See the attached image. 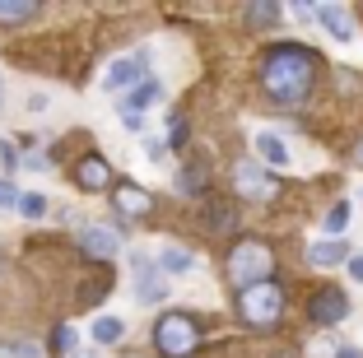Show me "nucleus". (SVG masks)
<instances>
[{
	"label": "nucleus",
	"mask_w": 363,
	"mask_h": 358,
	"mask_svg": "<svg viewBox=\"0 0 363 358\" xmlns=\"http://www.w3.org/2000/svg\"><path fill=\"white\" fill-rule=\"evenodd\" d=\"M317 84V52L298 43H279L261 61V89L275 98L279 107H303Z\"/></svg>",
	"instance_id": "obj_1"
},
{
	"label": "nucleus",
	"mask_w": 363,
	"mask_h": 358,
	"mask_svg": "<svg viewBox=\"0 0 363 358\" xmlns=\"http://www.w3.org/2000/svg\"><path fill=\"white\" fill-rule=\"evenodd\" d=\"M270 274H275V252H270L261 237H242V242H233V252H228V279H233L238 293L252 289V284H266Z\"/></svg>",
	"instance_id": "obj_2"
},
{
	"label": "nucleus",
	"mask_w": 363,
	"mask_h": 358,
	"mask_svg": "<svg viewBox=\"0 0 363 358\" xmlns=\"http://www.w3.org/2000/svg\"><path fill=\"white\" fill-rule=\"evenodd\" d=\"M154 349L163 358H191L201 349V321L186 312H168L159 316V326H154Z\"/></svg>",
	"instance_id": "obj_3"
},
{
	"label": "nucleus",
	"mask_w": 363,
	"mask_h": 358,
	"mask_svg": "<svg viewBox=\"0 0 363 358\" xmlns=\"http://www.w3.org/2000/svg\"><path fill=\"white\" fill-rule=\"evenodd\" d=\"M238 312H242L247 326H257V330L279 326V316H284V289H279L275 279L242 289V293H238Z\"/></svg>",
	"instance_id": "obj_4"
},
{
	"label": "nucleus",
	"mask_w": 363,
	"mask_h": 358,
	"mask_svg": "<svg viewBox=\"0 0 363 358\" xmlns=\"http://www.w3.org/2000/svg\"><path fill=\"white\" fill-rule=\"evenodd\" d=\"M130 279H135V298L145 307H154V303H163V298H168L163 270H159V261H150V256H130Z\"/></svg>",
	"instance_id": "obj_5"
},
{
	"label": "nucleus",
	"mask_w": 363,
	"mask_h": 358,
	"mask_svg": "<svg viewBox=\"0 0 363 358\" xmlns=\"http://www.w3.org/2000/svg\"><path fill=\"white\" fill-rule=\"evenodd\" d=\"M345 316H350L345 289H317V293L308 298V321L312 326H335V321H345Z\"/></svg>",
	"instance_id": "obj_6"
},
{
	"label": "nucleus",
	"mask_w": 363,
	"mask_h": 358,
	"mask_svg": "<svg viewBox=\"0 0 363 358\" xmlns=\"http://www.w3.org/2000/svg\"><path fill=\"white\" fill-rule=\"evenodd\" d=\"M233 186H238V196H247V201H270V196H275V177H270L266 168H257L252 158L233 163Z\"/></svg>",
	"instance_id": "obj_7"
},
{
	"label": "nucleus",
	"mask_w": 363,
	"mask_h": 358,
	"mask_svg": "<svg viewBox=\"0 0 363 358\" xmlns=\"http://www.w3.org/2000/svg\"><path fill=\"white\" fill-rule=\"evenodd\" d=\"M112 210H117L121 219H150L154 196L145 186H135V181H121V186H112Z\"/></svg>",
	"instance_id": "obj_8"
},
{
	"label": "nucleus",
	"mask_w": 363,
	"mask_h": 358,
	"mask_svg": "<svg viewBox=\"0 0 363 358\" xmlns=\"http://www.w3.org/2000/svg\"><path fill=\"white\" fill-rule=\"evenodd\" d=\"M145 79H150V52H135V56H126V61L112 65L103 84L112 89V94H117V89H140Z\"/></svg>",
	"instance_id": "obj_9"
},
{
	"label": "nucleus",
	"mask_w": 363,
	"mask_h": 358,
	"mask_svg": "<svg viewBox=\"0 0 363 358\" xmlns=\"http://www.w3.org/2000/svg\"><path fill=\"white\" fill-rule=\"evenodd\" d=\"M75 177H79L84 191H107L112 181H117V177H112V163H107L103 154H84V158H79V168H75Z\"/></svg>",
	"instance_id": "obj_10"
},
{
	"label": "nucleus",
	"mask_w": 363,
	"mask_h": 358,
	"mask_svg": "<svg viewBox=\"0 0 363 358\" xmlns=\"http://www.w3.org/2000/svg\"><path fill=\"white\" fill-rule=\"evenodd\" d=\"M79 252H84L89 261H112V256H117V233L112 228H84L79 233Z\"/></svg>",
	"instance_id": "obj_11"
},
{
	"label": "nucleus",
	"mask_w": 363,
	"mask_h": 358,
	"mask_svg": "<svg viewBox=\"0 0 363 358\" xmlns=\"http://www.w3.org/2000/svg\"><path fill=\"white\" fill-rule=\"evenodd\" d=\"M317 19L326 23V33H331L335 43H350L354 38V19H350V10H340V5H317Z\"/></svg>",
	"instance_id": "obj_12"
},
{
	"label": "nucleus",
	"mask_w": 363,
	"mask_h": 358,
	"mask_svg": "<svg viewBox=\"0 0 363 358\" xmlns=\"http://www.w3.org/2000/svg\"><path fill=\"white\" fill-rule=\"evenodd\" d=\"M205 228L210 233H233L238 228V210L228 201H210L205 205Z\"/></svg>",
	"instance_id": "obj_13"
},
{
	"label": "nucleus",
	"mask_w": 363,
	"mask_h": 358,
	"mask_svg": "<svg viewBox=\"0 0 363 358\" xmlns=\"http://www.w3.org/2000/svg\"><path fill=\"white\" fill-rule=\"evenodd\" d=\"M252 145H257V154L266 158L270 168H284V163H289V145H284L279 135H270V130H261V135L252 140Z\"/></svg>",
	"instance_id": "obj_14"
},
{
	"label": "nucleus",
	"mask_w": 363,
	"mask_h": 358,
	"mask_svg": "<svg viewBox=\"0 0 363 358\" xmlns=\"http://www.w3.org/2000/svg\"><path fill=\"white\" fill-rule=\"evenodd\" d=\"M308 261H312V265H326V270H331V265L350 261V247L335 242V237H331V242H312V247H308Z\"/></svg>",
	"instance_id": "obj_15"
},
{
	"label": "nucleus",
	"mask_w": 363,
	"mask_h": 358,
	"mask_svg": "<svg viewBox=\"0 0 363 358\" xmlns=\"http://www.w3.org/2000/svg\"><path fill=\"white\" fill-rule=\"evenodd\" d=\"M43 14L38 0H0V23H28Z\"/></svg>",
	"instance_id": "obj_16"
},
{
	"label": "nucleus",
	"mask_w": 363,
	"mask_h": 358,
	"mask_svg": "<svg viewBox=\"0 0 363 358\" xmlns=\"http://www.w3.org/2000/svg\"><path fill=\"white\" fill-rule=\"evenodd\" d=\"M159 94H163L159 79H145L140 89H130V94H126V103H121V107H126V116H140L150 103H159Z\"/></svg>",
	"instance_id": "obj_17"
},
{
	"label": "nucleus",
	"mask_w": 363,
	"mask_h": 358,
	"mask_svg": "<svg viewBox=\"0 0 363 358\" xmlns=\"http://www.w3.org/2000/svg\"><path fill=\"white\" fill-rule=\"evenodd\" d=\"M159 270L163 274H191L196 270V256L182 252V247H163V252H159Z\"/></svg>",
	"instance_id": "obj_18"
},
{
	"label": "nucleus",
	"mask_w": 363,
	"mask_h": 358,
	"mask_svg": "<svg viewBox=\"0 0 363 358\" xmlns=\"http://www.w3.org/2000/svg\"><path fill=\"white\" fill-rule=\"evenodd\" d=\"M205 177H210V168L196 158V163H186V168L177 172V191H182V196H201V191H205Z\"/></svg>",
	"instance_id": "obj_19"
},
{
	"label": "nucleus",
	"mask_w": 363,
	"mask_h": 358,
	"mask_svg": "<svg viewBox=\"0 0 363 358\" xmlns=\"http://www.w3.org/2000/svg\"><path fill=\"white\" fill-rule=\"evenodd\" d=\"M121 335H126V321H121V316H98L94 321V340L98 345H117Z\"/></svg>",
	"instance_id": "obj_20"
},
{
	"label": "nucleus",
	"mask_w": 363,
	"mask_h": 358,
	"mask_svg": "<svg viewBox=\"0 0 363 358\" xmlns=\"http://www.w3.org/2000/svg\"><path fill=\"white\" fill-rule=\"evenodd\" d=\"M321 228L331 233V237H340V233L350 228V201H335V205H331V214L321 219Z\"/></svg>",
	"instance_id": "obj_21"
},
{
	"label": "nucleus",
	"mask_w": 363,
	"mask_h": 358,
	"mask_svg": "<svg viewBox=\"0 0 363 358\" xmlns=\"http://www.w3.org/2000/svg\"><path fill=\"white\" fill-rule=\"evenodd\" d=\"M279 19V5H247V23L252 28H270Z\"/></svg>",
	"instance_id": "obj_22"
},
{
	"label": "nucleus",
	"mask_w": 363,
	"mask_h": 358,
	"mask_svg": "<svg viewBox=\"0 0 363 358\" xmlns=\"http://www.w3.org/2000/svg\"><path fill=\"white\" fill-rule=\"evenodd\" d=\"M52 349H56V354H75V326H56Z\"/></svg>",
	"instance_id": "obj_23"
},
{
	"label": "nucleus",
	"mask_w": 363,
	"mask_h": 358,
	"mask_svg": "<svg viewBox=\"0 0 363 358\" xmlns=\"http://www.w3.org/2000/svg\"><path fill=\"white\" fill-rule=\"evenodd\" d=\"M0 358H43L38 345H0Z\"/></svg>",
	"instance_id": "obj_24"
},
{
	"label": "nucleus",
	"mask_w": 363,
	"mask_h": 358,
	"mask_svg": "<svg viewBox=\"0 0 363 358\" xmlns=\"http://www.w3.org/2000/svg\"><path fill=\"white\" fill-rule=\"evenodd\" d=\"M19 201H23V196L14 191V181H10V177H0V210H10V205H19Z\"/></svg>",
	"instance_id": "obj_25"
},
{
	"label": "nucleus",
	"mask_w": 363,
	"mask_h": 358,
	"mask_svg": "<svg viewBox=\"0 0 363 358\" xmlns=\"http://www.w3.org/2000/svg\"><path fill=\"white\" fill-rule=\"evenodd\" d=\"M145 158H154V163H159V158H168V140L150 135V140H145Z\"/></svg>",
	"instance_id": "obj_26"
},
{
	"label": "nucleus",
	"mask_w": 363,
	"mask_h": 358,
	"mask_svg": "<svg viewBox=\"0 0 363 358\" xmlns=\"http://www.w3.org/2000/svg\"><path fill=\"white\" fill-rule=\"evenodd\" d=\"M19 210L28 214V219H38V214L47 210V201H43V196H23V201H19Z\"/></svg>",
	"instance_id": "obj_27"
},
{
	"label": "nucleus",
	"mask_w": 363,
	"mask_h": 358,
	"mask_svg": "<svg viewBox=\"0 0 363 358\" xmlns=\"http://www.w3.org/2000/svg\"><path fill=\"white\" fill-rule=\"evenodd\" d=\"M168 145H186V121H182V116H172V140Z\"/></svg>",
	"instance_id": "obj_28"
},
{
	"label": "nucleus",
	"mask_w": 363,
	"mask_h": 358,
	"mask_svg": "<svg viewBox=\"0 0 363 358\" xmlns=\"http://www.w3.org/2000/svg\"><path fill=\"white\" fill-rule=\"evenodd\" d=\"M350 274H354V279L363 284V256H350Z\"/></svg>",
	"instance_id": "obj_29"
},
{
	"label": "nucleus",
	"mask_w": 363,
	"mask_h": 358,
	"mask_svg": "<svg viewBox=\"0 0 363 358\" xmlns=\"http://www.w3.org/2000/svg\"><path fill=\"white\" fill-rule=\"evenodd\" d=\"M0 158H5V163H10V168H14V149L5 145V140H0Z\"/></svg>",
	"instance_id": "obj_30"
},
{
	"label": "nucleus",
	"mask_w": 363,
	"mask_h": 358,
	"mask_svg": "<svg viewBox=\"0 0 363 358\" xmlns=\"http://www.w3.org/2000/svg\"><path fill=\"white\" fill-rule=\"evenodd\" d=\"M335 358H359V349H340V354H335Z\"/></svg>",
	"instance_id": "obj_31"
},
{
	"label": "nucleus",
	"mask_w": 363,
	"mask_h": 358,
	"mask_svg": "<svg viewBox=\"0 0 363 358\" xmlns=\"http://www.w3.org/2000/svg\"><path fill=\"white\" fill-rule=\"evenodd\" d=\"M354 158H359V163H363V145H359V149H354Z\"/></svg>",
	"instance_id": "obj_32"
},
{
	"label": "nucleus",
	"mask_w": 363,
	"mask_h": 358,
	"mask_svg": "<svg viewBox=\"0 0 363 358\" xmlns=\"http://www.w3.org/2000/svg\"><path fill=\"white\" fill-rule=\"evenodd\" d=\"M79 358H94V354H79Z\"/></svg>",
	"instance_id": "obj_33"
},
{
	"label": "nucleus",
	"mask_w": 363,
	"mask_h": 358,
	"mask_svg": "<svg viewBox=\"0 0 363 358\" xmlns=\"http://www.w3.org/2000/svg\"><path fill=\"white\" fill-rule=\"evenodd\" d=\"M279 358H294V354H279Z\"/></svg>",
	"instance_id": "obj_34"
}]
</instances>
